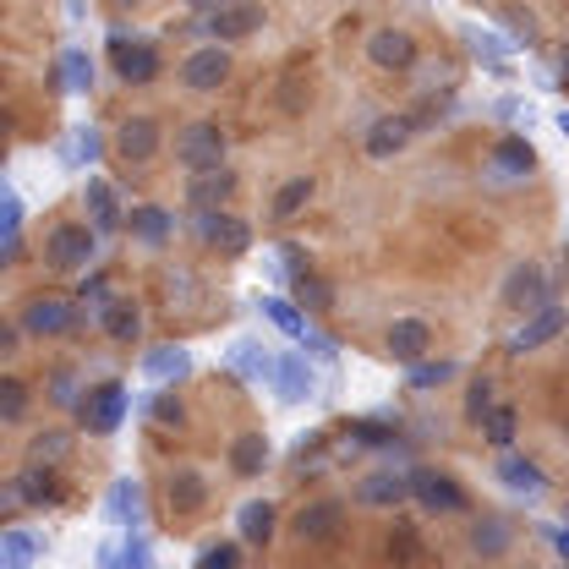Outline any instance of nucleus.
I'll use <instances>...</instances> for the list:
<instances>
[{"mask_svg": "<svg viewBox=\"0 0 569 569\" xmlns=\"http://www.w3.org/2000/svg\"><path fill=\"white\" fill-rule=\"evenodd\" d=\"M383 346H389V356L395 361H427V351H432V329H427L422 318H395L389 323V335H383Z\"/></svg>", "mask_w": 569, "mask_h": 569, "instance_id": "obj_23", "label": "nucleus"}, {"mask_svg": "<svg viewBox=\"0 0 569 569\" xmlns=\"http://www.w3.org/2000/svg\"><path fill=\"white\" fill-rule=\"evenodd\" d=\"M312 192H318V181L312 176H290L280 192H274V203H269V219H280V224H290L296 213L312 203Z\"/></svg>", "mask_w": 569, "mask_h": 569, "instance_id": "obj_31", "label": "nucleus"}, {"mask_svg": "<svg viewBox=\"0 0 569 569\" xmlns=\"http://www.w3.org/2000/svg\"><path fill=\"white\" fill-rule=\"evenodd\" d=\"M340 526H346V503H340V498H312V503H301V509L290 515V537H296L301 548L335 542Z\"/></svg>", "mask_w": 569, "mask_h": 569, "instance_id": "obj_6", "label": "nucleus"}, {"mask_svg": "<svg viewBox=\"0 0 569 569\" xmlns=\"http://www.w3.org/2000/svg\"><path fill=\"white\" fill-rule=\"evenodd\" d=\"M411 498L422 503L427 515H466V509H471L466 488H460L449 471H432V466H417V471H411Z\"/></svg>", "mask_w": 569, "mask_h": 569, "instance_id": "obj_7", "label": "nucleus"}, {"mask_svg": "<svg viewBox=\"0 0 569 569\" xmlns=\"http://www.w3.org/2000/svg\"><path fill=\"white\" fill-rule=\"evenodd\" d=\"M11 488H17L22 503H56V498H61V477H56V466H50V460H28V466L17 471V482H11Z\"/></svg>", "mask_w": 569, "mask_h": 569, "instance_id": "obj_26", "label": "nucleus"}, {"mask_svg": "<svg viewBox=\"0 0 569 569\" xmlns=\"http://www.w3.org/2000/svg\"><path fill=\"white\" fill-rule=\"evenodd\" d=\"M280 258H284V269H290V280H296V274H307V269H312V263H307V252H301V247H280Z\"/></svg>", "mask_w": 569, "mask_h": 569, "instance_id": "obj_49", "label": "nucleus"}, {"mask_svg": "<svg viewBox=\"0 0 569 569\" xmlns=\"http://www.w3.org/2000/svg\"><path fill=\"white\" fill-rule=\"evenodd\" d=\"M99 153H104V142H99L93 127H77L71 132V159H99Z\"/></svg>", "mask_w": 569, "mask_h": 569, "instance_id": "obj_46", "label": "nucleus"}, {"mask_svg": "<svg viewBox=\"0 0 569 569\" xmlns=\"http://www.w3.org/2000/svg\"><path fill=\"white\" fill-rule=\"evenodd\" d=\"M224 127L219 121H192V127H181L176 132V164L181 170H213V164H224Z\"/></svg>", "mask_w": 569, "mask_h": 569, "instance_id": "obj_5", "label": "nucleus"}, {"mask_svg": "<svg viewBox=\"0 0 569 569\" xmlns=\"http://www.w3.org/2000/svg\"><path fill=\"white\" fill-rule=\"evenodd\" d=\"M22 417H28V383L0 378V422H22Z\"/></svg>", "mask_w": 569, "mask_h": 569, "instance_id": "obj_37", "label": "nucleus"}, {"mask_svg": "<svg viewBox=\"0 0 569 569\" xmlns=\"http://www.w3.org/2000/svg\"><path fill=\"white\" fill-rule=\"evenodd\" d=\"M110 6H121V11H132V6H142V0H110Z\"/></svg>", "mask_w": 569, "mask_h": 569, "instance_id": "obj_55", "label": "nucleus"}, {"mask_svg": "<svg viewBox=\"0 0 569 569\" xmlns=\"http://www.w3.org/2000/svg\"><path fill=\"white\" fill-rule=\"evenodd\" d=\"M22 335H28V329H22V318H17V323H6V335H0V351H6V356H17V346H22Z\"/></svg>", "mask_w": 569, "mask_h": 569, "instance_id": "obj_50", "label": "nucleus"}, {"mask_svg": "<svg viewBox=\"0 0 569 569\" xmlns=\"http://www.w3.org/2000/svg\"><path fill=\"white\" fill-rule=\"evenodd\" d=\"M99 323H104V335L116 346H138L142 340V312H138V301H127V296H110L99 307Z\"/></svg>", "mask_w": 569, "mask_h": 569, "instance_id": "obj_25", "label": "nucleus"}, {"mask_svg": "<svg viewBox=\"0 0 569 569\" xmlns=\"http://www.w3.org/2000/svg\"><path fill=\"white\" fill-rule=\"evenodd\" d=\"M471 553L503 559V553H509V526H503V520H477V526H471Z\"/></svg>", "mask_w": 569, "mask_h": 569, "instance_id": "obj_35", "label": "nucleus"}, {"mask_svg": "<svg viewBox=\"0 0 569 569\" xmlns=\"http://www.w3.org/2000/svg\"><path fill=\"white\" fill-rule=\"evenodd\" d=\"M67 449H71V438L61 432V427H50V432H39V438L28 443V460H50V466H56Z\"/></svg>", "mask_w": 569, "mask_h": 569, "instance_id": "obj_40", "label": "nucleus"}, {"mask_svg": "<svg viewBox=\"0 0 569 569\" xmlns=\"http://www.w3.org/2000/svg\"><path fill=\"white\" fill-rule=\"evenodd\" d=\"M542 301H553V296H548L542 263H515L509 280H503V290H498V307H503V312H537Z\"/></svg>", "mask_w": 569, "mask_h": 569, "instance_id": "obj_12", "label": "nucleus"}, {"mask_svg": "<svg viewBox=\"0 0 569 569\" xmlns=\"http://www.w3.org/2000/svg\"><path fill=\"white\" fill-rule=\"evenodd\" d=\"M411 498V471H367L356 482V503L367 509H400Z\"/></svg>", "mask_w": 569, "mask_h": 569, "instance_id": "obj_18", "label": "nucleus"}, {"mask_svg": "<svg viewBox=\"0 0 569 569\" xmlns=\"http://www.w3.org/2000/svg\"><path fill=\"white\" fill-rule=\"evenodd\" d=\"M187 367H192L187 346H153V351H142V372L153 383H176V378H187Z\"/></svg>", "mask_w": 569, "mask_h": 569, "instance_id": "obj_30", "label": "nucleus"}, {"mask_svg": "<svg viewBox=\"0 0 569 569\" xmlns=\"http://www.w3.org/2000/svg\"><path fill=\"white\" fill-rule=\"evenodd\" d=\"M56 93H88L93 88V61H88V50H67L61 61H56Z\"/></svg>", "mask_w": 569, "mask_h": 569, "instance_id": "obj_32", "label": "nucleus"}, {"mask_svg": "<svg viewBox=\"0 0 569 569\" xmlns=\"http://www.w3.org/2000/svg\"><path fill=\"white\" fill-rule=\"evenodd\" d=\"M274 361L280 356H269V346H258V340H236L230 346V372L247 378V383H269L274 378Z\"/></svg>", "mask_w": 569, "mask_h": 569, "instance_id": "obj_29", "label": "nucleus"}, {"mask_svg": "<svg viewBox=\"0 0 569 569\" xmlns=\"http://www.w3.org/2000/svg\"><path fill=\"white\" fill-rule=\"evenodd\" d=\"M269 389L280 395L284 406H301V400H312V395H318V372L307 367V356L284 351L280 361H274V378H269Z\"/></svg>", "mask_w": 569, "mask_h": 569, "instance_id": "obj_16", "label": "nucleus"}, {"mask_svg": "<svg viewBox=\"0 0 569 569\" xmlns=\"http://www.w3.org/2000/svg\"><path fill=\"white\" fill-rule=\"evenodd\" d=\"M198 236H203V247L219 252L224 263H236V258H247V252H252V224H247L241 213H230V209L198 213Z\"/></svg>", "mask_w": 569, "mask_h": 569, "instance_id": "obj_3", "label": "nucleus"}, {"mask_svg": "<svg viewBox=\"0 0 569 569\" xmlns=\"http://www.w3.org/2000/svg\"><path fill=\"white\" fill-rule=\"evenodd\" d=\"M389 559H417V537H411V531L389 537Z\"/></svg>", "mask_w": 569, "mask_h": 569, "instance_id": "obj_48", "label": "nucleus"}, {"mask_svg": "<svg viewBox=\"0 0 569 569\" xmlns=\"http://www.w3.org/2000/svg\"><path fill=\"white\" fill-rule=\"evenodd\" d=\"M82 209H88V224H93L99 236H110V230L127 224V209H121V198H116V187H110L104 176H88V187H82Z\"/></svg>", "mask_w": 569, "mask_h": 569, "instance_id": "obj_19", "label": "nucleus"}, {"mask_svg": "<svg viewBox=\"0 0 569 569\" xmlns=\"http://www.w3.org/2000/svg\"><path fill=\"white\" fill-rule=\"evenodd\" d=\"M22 329H28L33 340L71 335V329H77V307H71L67 296H33V301H22Z\"/></svg>", "mask_w": 569, "mask_h": 569, "instance_id": "obj_10", "label": "nucleus"}, {"mask_svg": "<svg viewBox=\"0 0 569 569\" xmlns=\"http://www.w3.org/2000/svg\"><path fill=\"white\" fill-rule=\"evenodd\" d=\"M181 6H187V11H203V17H209V11H219L224 0H181Z\"/></svg>", "mask_w": 569, "mask_h": 569, "instance_id": "obj_52", "label": "nucleus"}, {"mask_svg": "<svg viewBox=\"0 0 569 569\" xmlns=\"http://www.w3.org/2000/svg\"><path fill=\"white\" fill-rule=\"evenodd\" d=\"M39 553H44V548H39L22 526H6V537H0V569H28Z\"/></svg>", "mask_w": 569, "mask_h": 569, "instance_id": "obj_33", "label": "nucleus"}, {"mask_svg": "<svg viewBox=\"0 0 569 569\" xmlns=\"http://www.w3.org/2000/svg\"><path fill=\"white\" fill-rule=\"evenodd\" d=\"M553 548H559V559H569V520L553 531Z\"/></svg>", "mask_w": 569, "mask_h": 569, "instance_id": "obj_51", "label": "nucleus"}, {"mask_svg": "<svg viewBox=\"0 0 569 569\" xmlns=\"http://www.w3.org/2000/svg\"><path fill=\"white\" fill-rule=\"evenodd\" d=\"M411 138H417V121H411V116H378V121L367 127L361 148H367V159L389 164L395 153H406V148H411Z\"/></svg>", "mask_w": 569, "mask_h": 569, "instance_id": "obj_14", "label": "nucleus"}, {"mask_svg": "<svg viewBox=\"0 0 569 569\" xmlns=\"http://www.w3.org/2000/svg\"><path fill=\"white\" fill-rule=\"evenodd\" d=\"M498 482H503L509 493H526V498L548 493L542 466H537V460H526V455H509V449H503V460H498Z\"/></svg>", "mask_w": 569, "mask_h": 569, "instance_id": "obj_28", "label": "nucleus"}, {"mask_svg": "<svg viewBox=\"0 0 569 569\" xmlns=\"http://www.w3.org/2000/svg\"><path fill=\"white\" fill-rule=\"evenodd\" d=\"M559 515H565V520H569V498H565V503H559Z\"/></svg>", "mask_w": 569, "mask_h": 569, "instance_id": "obj_56", "label": "nucleus"}, {"mask_svg": "<svg viewBox=\"0 0 569 569\" xmlns=\"http://www.w3.org/2000/svg\"><path fill=\"white\" fill-rule=\"evenodd\" d=\"M50 400L56 406H77V372H56L50 378Z\"/></svg>", "mask_w": 569, "mask_h": 569, "instance_id": "obj_47", "label": "nucleus"}, {"mask_svg": "<svg viewBox=\"0 0 569 569\" xmlns=\"http://www.w3.org/2000/svg\"><path fill=\"white\" fill-rule=\"evenodd\" d=\"M296 301H301L307 312H335V301H340V296H335V284L323 280V274H312V269H307V274H296Z\"/></svg>", "mask_w": 569, "mask_h": 569, "instance_id": "obj_34", "label": "nucleus"}, {"mask_svg": "<svg viewBox=\"0 0 569 569\" xmlns=\"http://www.w3.org/2000/svg\"><path fill=\"white\" fill-rule=\"evenodd\" d=\"M77 422L88 427L93 438L121 432V422H127V383H121V378H104V383L82 389V400H77Z\"/></svg>", "mask_w": 569, "mask_h": 569, "instance_id": "obj_1", "label": "nucleus"}, {"mask_svg": "<svg viewBox=\"0 0 569 569\" xmlns=\"http://www.w3.org/2000/svg\"><path fill=\"white\" fill-rule=\"evenodd\" d=\"M127 230H132V241H142V247H164V241H170V230H176V213L159 209V203H132Z\"/></svg>", "mask_w": 569, "mask_h": 569, "instance_id": "obj_27", "label": "nucleus"}, {"mask_svg": "<svg viewBox=\"0 0 569 569\" xmlns=\"http://www.w3.org/2000/svg\"><path fill=\"white\" fill-rule=\"evenodd\" d=\"M488 164H493V176L498 181H531V170H537V148L526 138H498L493 142V153H488Z\"/></svg>", "mask_w": 569, "mask_h": 569, "instance_id": "obj_21", "label": "nucleus"}, {"mask_svg": "<svg viewBox=\"0 0 569 569\" xmlns=\"http://www.w3.org/2000/svg\"><path fill=\"white\" fill-rule=\"evenodd\" d=\"M515 432H520V417H515V406H493V411L482 417V438H488L493 449H509V443H515Z\"/></svg>", "mask_w": 569, "mask_h": 569, "instance_id": "obj_36", "label": "nucleus"}, {"mask_svg": "<svg viewBox=\"0 0 569 569\" xmlns=\"http://www.w3.org/2000/svg\"><path fill=\"white\" fill-rule=\"evenodd\" d=\"M224 82H230V44H219V39L181 61V88H192V93H219Z\"/></svg>", "mask_w": 569, "mask_h": 569, "instance_id": "obj_9", "label": "nucleus"}, {"mask_svg": "<svg viewBox=\"0 0 569 569\" xmlns=\"http://www.w3.org/2000/svg\"><path fill=\"white\" fill-rule=\"evenodd\" d=\"M274 531H280V509H274L269 498H247V503L236 509V537H241L247 548H269Z\"/></svg>", "mask_w": 569, "mask_h": 569, "instance_id": "obj_20", "label": "nucleus"}, {"mask_svg": "<svg viewBox=\"0 0 569 569\" xmlns=\"http://www.w3.org/2000/svg\"><path fill=\"white\" fill-rule=\"evenodd\" d=\"M269 460H274V443H269L258 427L230 438V471H236V477H247V482H252V477H263V471H269Z\"/></svg>", "mask_w": 569, "mask_h": 569, "instance_id": "obj_24", "label": "nucleus"}, {"mask_svg": "<svg viewBox=\"0 0 569 569\" xmlns=\"http://www.w3.org/2000/svg\"><path fill=\"white\" fill-rule=\"evenodd\" d=\"M153 422L170 427V432H181V427H187V406H181V395H170V389H164V395H153Z\"/></svg>", "mask_w": 569, "mask_h": 569, "instance_id": "obj_41", "label": "nucleus"}, {"mask_svg": "<svg viewBox=\"0 0 569 569\" xmlns=\"http://www.w3.org/2000/svg\"><path fill=\"white\" fill-rule=\"evenodd\" d=\"M367 61L383 71H411L417 67V39H411L406 28H378V33L367 39Z\"/></svg>", "mask_w": 569, "mask_h": 569, "instance_id": "obj_17", "label": "nucleus"}, {"mask_svg": "<svg viewBox=\"0 0 569 569\" xmlns=\"http://www.w3.org/2000/svg\"><path fill=\"white\" fill-rule=\"evenodd\" d=\"M164 503H170V515H198V509L209 503V482H203V471L176 466V471L164 477Z\"/></svg>", "mask_w": 569, "mask_h": 569, "instance_id": "obj_22", "label": "nucleus"}, {"mask_svg": "<svg viewBox=\"0 0 569 569\" xmlns=\"http://www.w3.org/2000/svg\"><path fill=\"white\" fill-rule=\"evenodd\" d=\"M110 296H116V290H110L104 274H82V284H77V301H82V307H104Z\"/></svg>", "mask_w": 569, "mask_h": 569, "instance_id": "obj_45", "label": "nucleus"}, {"mask_svg": "<svg viewBox=\"0 0 569 569\" xmlns=\"http://www.w3.org/2000/svg\"><path fill=\"white\" fill-rule=\"evenodd\" d=\"M93 252H99V230L93 224H56L50 230V241H44V263L56 269V274H82L88 263H93Z\"/></svg>", "mask_w": 569, "mask_h": 569, "instance_id": "obj_2", "label": "nucleus"}, {"mask_svg": "<svg viewBox=\"0 0 569 569\" xmlns=\"http://www.w3.org/2000/svg\"><path fill=\"white\" fill-rule=\"evenodd\" d=\"M110 148H116V159H121V164L142 170V164H153V159H159V148H164V132H159V121H153V116H127V121L116 127Z\"/></svg>", "mask_w": 569, "mask_h": 569, "instance_id": "obj_8", "label": "nucleus"}, {"mask_svg": "<svg viewBox=\"0 0 569 569\" xmlns=\"http://www.w3.org/2000/svg\"><path fill=\"white\" fill-rule=\"evenodd\" d=\"M559 82H565V88H569V44H565V50H559Z\"/></svg>", "mask_w": 569, "mask_h": 569, "instance_id": "obj_53", "label": "nucleus"}, {"mask_svg": "<svg viewBox=\"0 0 569 569\" xmlns=\"http://www.w3.org/2000/svg\"><path fill=\"white\" fill-rule=\"evenodd\" d=\"M110 67H116V77H121L127 88H148V82L164 71V61H159V44H153V39L116 33V39H110Z\"/></svg>", "mask_w": 569, "mask_h": 569, "instance_id": "obj_4", "label": "nucleus"}, {"mask_svg": "<svg viewBox=\"0 0 569 569\" xmlns=\"http://www.w3.org/2000/svg\"><path fill=\"white\" fill-rule=\"evenodd\" d=\"M351 438H356V443H372V449H389V443H400V427H389V422H351Z\"/></svg>", "mask_w": 569, "mask_h": 569, "instance_id": "obj_43", "label": "nucleus"}, {"mask_svg": "<svg viewBox=\"0 0 569 569\" xmlns=\"http://www.w3.org/2000/svg\"><path fill=\"white\" fill-rule=\"evenodd\" d=\"M241 565V542H209L198 548V569H236Z\"/></svg>", "mask_w": 569, "mask_h": 569, "instance_id": "obj_42", "label": "nucleus"}, {"mask_svg": "<svg viewBox=\"0 0 569 569\" xmlns=\"http://www.w3.org/2000/svg\"><path fill=\"white\" fill-rule=\"evenodd\" d=\"M263 28V6L258 0H224L219 11H209V39L219 44H241Z\"/></svg>", "mask_w": 569, "mask_h": 569, "instance_id": "obj_13", "label": "nucleus"}, {"mask_svg": "<svg viewBox=\"0 0 569 569\" xmlns=\"http://www.w3.org/2000/svg\"><path fill=\"white\" fill-rule=\"evenodd\" d=\"M110 509H116L121 520L142 526V488L132 482V477H121V482H116V493H110Z\"/></svg>", "mask_w": 569, "mask_h": 569, "instance_id": "obj_38", "label": "nucleus"}, {"mask_svg": "<svg viewBox=\"0 0 569 569\" xmlns=\"http://www.w3.org/2000/svg\"><path fill=\"white\" fill-rule=\"evenodd\" d=\"M449 378H455V361H411L406 389H438V383H449Z\"/></svg>", "mask_w": 569, "mask_h": 569, "instance_id": "obj_39", "label": "nucleus"}, {"mask_svg": "<svg viewBox=\"0 0 569 569\" xmlns=\"http://www.w3.org/2000/svg\"><path fill=\"white\" fill-rule=\"evenodd\" d=\"M559 132H565V138H569V110H559Z\"/></svg>", "mask_w": 569, "mask_h": 569, "instance_id": "obj_54", "label": "nucleus"}, {"mask_svg": "<svg viewBox=\"0 0 569 569\" xmlns=\"http://www.w3.org/2000/svg\"><path fill=\"white\" fill-rule=\"evenodd\" d=\"M493 406H498V400H493V383H488V378H477V383L466 389V417H471V422H482Z\"/></svg>", "mask_w": 569, "mask_h": 569, "instance_id": "obj_44", "label": "nucleus"}, {"mask_svg": "<svg viewBox=\"0 0 569 569\" xmlns=\"http://www.w3.org/2000/svg\"><path fill=\"white\" fill-rule=\"evenodd\" d=\"M236 170H224V164H213V170H192V181H187V203L192 213H209V209H230V198H236Z\"/></svg>", "mask_w": 569, "mask_h": 569, "instance_id": "obj_15", "label": "nucleus"}, {"mask_svg": "<svg viewBox=\"0 0 569 569\" xmlns=\"http://www.w3.org/2000/svg\"><path fill=\"white\" fill-rule=\"evenodd\" d=\"M565 329H569V307H559V301H542L537 312H526V323H520V335L509 340V356L542 351V346H553V340H559Z\"/></svg>", "mask_w": 569, "mask_h": 569, "instance_id": "obj_11", "label": "nucleus"}]
</instances>
